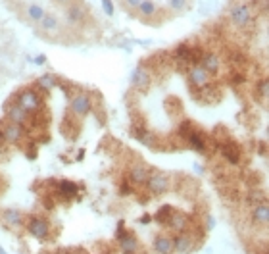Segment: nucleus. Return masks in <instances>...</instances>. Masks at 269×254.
<instances>
[{
	"label": "nucleus",
	"mask_w": 269,
	"mask_h": 254,
	"mask_svg": "<svg viewBox=\"0 0 269 254\" xmlns=\"http://www.w3.org/2000/svg\"><path fill=\"white\" fill-rule=\"evenodd\" d=\"M44 62H46V56H37V58H35V64H37V66H43Z\"/></svg>",
	"instance_id": "34"
},
{
	"label": "nucleus",
	"mask_w": 269,
	"mask_h": 254,
	"mask_svg": "<svg viewBox=\"0 0 269 254\" xmlns=\"http://www.w3.org/2000/svg\"><path fill=\"white\" fill-rule=\"evenodd\" d=\"M144 185H146L150 195L160 197V195L169 191V187H171V177L167 176V174H163V172H154V174L148 176Z\"/></svg>",
	"instance_id": "8"
},
{
	"label": "nucleus",
	"mask_w": 269,
	"mask_h": 254,
	"mask_svg": "<svg viewBox=\"0 0 269 254\" xmlns=\"http://www.w3.org/2000/svg\"><path fill=\"white\" fill-rule=\"evenodd\" d=\"M4 114H6V120H8V122L18 123V125H22L23 129H25V127H29V123H31V114L23 110L16 100L6 102V106H4Z\"/></svg>",
	"instance_id": "9"
},
{
	"label": "nucleus",
	"mask_w": 269,
	"mask_h": 254,
	"mask_svg": "<svg viewBox=\"0 0 269 254\" xmlns=\"http://www.w3.org/2000/svg\"><path fill=\"white\" fill-rule=\"evenodd\" d=\"M102 8H104L108 18H112V16L116 14V8H114V2H112V0H102Z\"/></svg>",
	"instance_id": "31"
},
{
	"label": "nucleus",
	"mask_w": 269,
	"mask_h": 254,
	"mask_svg": "<svg viewBox=\"0 0 269 254\" xmlns=\"http://www.w3.org/2000/svg\"><path fill=\"white\" fill-rule=\"evenodd\" d=\"M0 135H2V141L8 144H22L25 139V131L22 125L12 123L8 120L6 123H0Z\"/></svg>",
	"instance_id": "10"
},
{
	"label": "nucleus",
	"mask_w": 269,
	"mask_h": 254,
	"mask_svg": "<svg viewBox=\"0 0 269 254\" xmlns=\"http://www.w3.org/2000/svg\"><path fill=\"white\" fill-rule=\"evenodd\" d=\"M252 221L256 225H261V227H265L269 223V206L265 200L254 204V208H252Z\"/></svg>",
	"instance_id": "21"
},
{
	"label": "nucleus",
	"mask_w": 269,
	"mask_h": 254,
	"mask_svg": "<svg viewBox=\"0 0 269 254\" xmlns=\"http://www.w3.org/2000/svg\"><path fill=\"white\" fill-rule=\"evenodd\" d=\"M25 229L31 237L39 239V241L50 239V233H52L50 221L43 216H29V220H25Z\"/></svg>",
	"instance_id": "7"
},
{
	"label": "nucleus",
	"mask_w": 269,
	"mask_h": 254,
	"mask_svg": "<svg viewBox=\"0 0 269 254\" xmlns=\"http://www.w3.org/2000/svg\"><path fill=\"white\" fill-rule=\"evenodd\" d=\"M60 85V79L56 77L54 73H44L41 77L37 79V83H35V89L39 91V93H50L54 89Z\"/></svg>",
	"instance_id": "23"
},
{
	"label": "nucleus",
	"mask_w": 269,
	"mask_h": 254,
	"mask_svg": "<svg viewBox=\"0 0 269 254\" xmlns=\"http://www.w3.org/2000/svg\"><path fill=\"white\" fill-rule=\"evenodd\" d=\"M56 6H62V8H65L67 4H71V2H77V0H52Z\"/></svg>",
	"instance_id": "33"
},
{
	"label": "nucleus",
	"mask_w": 269,
	"mask_h": 254,
	"mask_svg": "<svg viewBox=\"0 0 269 254\" xmlns=\"http://www.w3.org/2000/svg\"><path fill=\"white\" fill-rule=\"evenodd\" d=\"M16 102L22 106L25 112L29 114H37L41 112V106H43V99H41V93L35 87H23L16 93Z\"/></svg>",
	"instance_id": "2"
},
{
	"label": "nucleus",
	"mask_w": 269,
	"mask_h": 254,
	"mask_svg": "<svg viewBox=\"0 0 269 254\" xmlns=\"http://www.w3.org/2000/svg\"><path fill=\"white\" fill-rule=\"evenodd\" d=\"M0 85H2V75H0Z\"/></svg>",
	"instance_id": "37"
},
{
	"label": "nucleus",
	"mask_w": 269,
	"mask_h": 254,
	"mask_svg": "<svg viewBox=\"0 0 269 254\" xmlns=\"http://www.w3.org/2000/svg\"><path fill=\"white\" fill-rule=\"evenodd\" d=\"M0 254H6V252H4V248H2V246H0Z\"/></svg>",
	"instance_id": "36"
},
{
	"label": "nucleus",
	"mask_w": 269,
	"mask_h": 254,
	"mask_svg": "<svg viewBox=\"0 0 269 254\" xmlns=\"http://www.w3.org/2000/svg\"><path fill=\"white\" fill-rule=\"evenodd\" d=\"M64 29H65L64 20H62L58 14H52V12H46V16L43 18V22L35 27L37 35H39V37H44V39H48V41L60 39V37L64 35Z\"/></svg>",
	"instance_id": "1"
},
{
	"label": "nucleus",
	"mask_w": 269,
	"mask_h": 254,
	"mask_svg": "<svg viewBox=\"0 0 269 254\" xmlns=\"http://www.w3.org/2000/svg\"><path fill=\"white\" fill-rule=\"evenodd\" d=\"M173 208L171 206H161L160 210L156 212L154 216H152V220H158L160 223H167V220H169V216H171Z\"/></svg>",
	"instance_id": "28"
},
{
	"label": "nucleus",
	"mask_w": 269,
	"mask_h": 254,
	"mask_svg": "<svg viewBox=\"0 0 269 254\" xmlns=\"http://www.w3.org/2000/svg\"><path fill=\"white\" fill-rule=\"evenodd\" d=\"M118 241H119V248H121V252L123 254H137L140 250L139 239H137L131 231L123 233L121 237H118Z\"/></svg>",
	"instance_id": "19"
},
{
	"label": "nucleus",
	"mask_w": 269,
	"mask_h": 254,
	"mask_svg": "<svg viewBox=\"0 0 269 254\" xmlns=\"http://www.w3.org/2000/svg\"><path fill=\"white\" fill-rule=\"evenodd\" d=\"M91 112H93V97L88 93L79 91L69 99V116H75L81 120V118H86Z\"/></svg>",
	"instance_id": "6"
},
{
	"label": "nucleus",
	"mask_w": 269,
	"mask_h": 254,
	"mask_svg": "<svg viewBox=\"0 0 269 254\" xmlns=\"http://www.w3.org/2000/svg\"><path fill=\"white\" fill-rule=\"evenodd\" d=\"M158 14V2L156 0H140L139 8H137V16L140 20H152Z\"/></svg>",
	"instance_id": "24"
},
{
	"label": "nucleus",
	"mask_w": 269,
	"mask_h": 254,
	"mask_svg": "<svg viewBox=\"0 0 269 254\" xmlns=\"http://www.w3.org/2000/svg\"><path fill=\"white\" fill-rule=\"evenodd\" d=\"M18 16L23 23L37 27L39 23L43 22V18L46 16V8L39 2H23L22 6L18 8Z\"/></svg>",
	"instance_id": "5"
},
{
	"label": "nucleus",
	"mask_w": 269,
	"mask_h": 254,
	"mask_svg": "<svg viewBox=\"0 0 269 254\" xmlns=\"http://www.w3.org/2000/svg\"><path fill=\"white\" fill-rule=\"evenodd\" d=\"M167 8L173 12V14H181L189 8V0H167Z\"/></svg>",
	"instance_id": "27"
},
{
	"label": "nucleus",
	"mask_w": 269,
	"mask_h": 254,
	"mask_svg": "<svg viewBox=\"0 0 269 254\" xmlns=\"http://www.w3.org/2000/svg\"><path fill=\"white\" fill-rule=\"evenodd\" d=\"M221 154H223V158H225L229 164H238L240 162V150H238V146L235 143H229L227 141L221 146Z\"/></svg>",
	"instance_id": "26"
},
{
	"label": "nucleus",
	"mask_w": 269,
	"mask_h": 254,
	"mask_svg": "<svg viewBox=\"0 0 269 254\" xmlns=\"http://www.w3.org/2000/svg\"><path fill=\"white\" fill-rule=\"evenodd\" d=\"M263 254H269V252H263Z\"/></svg>",
	"instance_id": "39"
},
{
	"label": "nucleus",
	"mask_w": 269,
	"mask_h": 254,
	"mask_svg": "<svg viewBox=\"0 0 269 254\" xmlns=\"http://www.w3.org/2000/svg\"><path fill=\"white\" fill-rule=\"evenodd\" d=\"M12 2H20V0H12Z\"/></svg>",
	"instance_id": "38"
},
{
	"label": "nucleus",
	"mask_w": 269,
	"mask_h": 254,
	"mask_svg": "<svg viewBox=\"0 0 269 254\" xmlns=\"http://www.w3.org/2000/svg\"><path fill=\"white\" fill-rule=\"evenodd\" d=\"M152 248L156 254H173V239L167 233H158L152 241Z\"/></svg>",
	"instance_id": "18"
},
{
	"label": "nucleus",
	"mask_w": 269,
	"mask_h": 254,
	"mask_svg": "<svg viewBox=\"0 0 269 254\" xmlns=\"http://www.w3.org/2000/svg\"><path fill=\"white\" fill-rule=\"evenodd\" d=\"M215 227V220L212 216H206V231H210V229H214Z\"/></svg>",
	"instance_id": "32"
},
{
	"label": "nucleus",
	"mask_w": 269,
	"mask_h": 254,
	"mask_svg": "<svg viewBox=\"0 0 269 254\" xmlns=\"http://www.w3.org/2000/svg\"><path fill=\"white\" fill-rule=\"evenodd\" d=\"M229 22L233 23L237 29H246L252 25L254 22V14H252V8L246 2H235L229 10Z\"/></svg>",
	"instance_id": "4"
},
{
	"label": "nucleus",
	"mask_w": 269,
	"mask_h": 254,
	"mask_svg": "<svg viewBox=\"0 0 269 254\" xmlns=\"http://www.w3.org/2000/svg\"><path fill=\"white\" fill-rule=\"evenodd\" d=\"M185 141H187V144H189L193 150H196V152H204L206 144H208V139H206L204 133L194 129V127L185 135Z\"/></svg>",
	"instance_id": "17"
},
{
	"label": "nucleus",
	"mask_w": 269,
	"mask_h": 254,
	"mask_svg": "<svg viewBox=\"0 0 269 254\" xmlns=\"http://www.w3.org/2000/svg\"><path fill=\"white\" fill-rule=\"evenodd\" d=\"M175 60H177V64H183V66H189V67L198 64V60L194 56V50L189 48L187 44H179L175 48Z\"/></svg>",
	"instance_id": "20"
},
{
	"label": "nucleus",
	"mask_w": 269,
	"mask_h": 254,
	"mask_svg": "<svg viewBox=\"0 0 269 254\" xmlns=\"http://www.w3.org/2000/svg\"><path fill=\"white\" fill-rule=\"evenodd\" d=\"M56 187H58L60 197H64V199H73V197L77 195V191H79V185H77L75 181H69V179H62V181H58V183H56Z\"/></svg>",
	"instance_id": "25"
},
{
	"label": "nucleus",
	"mask_w": 269,
	"mask_h": 254,
	"mask_svg": "<svg viewBox=\"0 0 269 254\" xmlns=\"http://www.w3.org/2000/svg\"><path fill=\"white\" fill-rule=\"evenodd\" d=\"M140 0H121V6H123V10L129 12V14H135L137 8H139Z\"/></svg>",
	"instance_id": "30"
},
{
	"label": "nucleus",
	"mask_w": 269,
	"mask_h": 254,
	"mask_svg": "<svg viewBox=\"0 0 269 254\" xmlns=\"http://www.w3.org/2000/svg\"><path fill=\"white\" fill-rule=\"evenodd\" d=\"M212 83V75L206 71L202 66H191L189 67V85L193 89H206L208 85Z\"/></svg>",
	"instance_id": "11"
},
{
	"label": "nucleus",
	"mask_w": 269,
	"mask_h": 254,
	"mask_svg": "<svg viewBox=\"0 0 269 254\" xmlns=\"http://www.w3.org/2000/svg\"><path fill=\"white\" fill-rule=\"evenodd\" d=\"M127 176H129L131 185H144L148 176H150V167L146 166V164H142V162H135V164L129 167Z\"/></svg>",
	"instance_id": "13"
},
{
	"label": "nucleus",
	"mask_w": 269,
	"mask_h": 254,
	"mask_svg": "<svg viewBox=\"0 0 269 254\" xmlns=\"http://www.w3.org/2000/svg\"><path fill=\"white\" fill-rule=\"evenodd\" d=\"M131 83H133V87H135V89L144 91V89H146L152 83L150 71H148V69H146L144 66H137V67H135V71H133V75H131Z\"/></svg>",
	"instance_id": "16"
},
{
	"label": "nucleus",
	"mask_w": 269,
	"mask_h": 254,
	"mask_svg": "<svg viewBox=\"0 0 269 254\" xmlns=\"http://www.w3.org/2000/svg\"><path fill=\"white\" fill-rule=\"evenodd\" d=\"M196 248V243H194V237L189 235V233H177V237L173 239V250L179 254H189L193 252Z\"/></svg>",
	"instance_id": "14"
},
{
	"label": "nucleus",
	"mask_w": 269,
	"mask_h": 254,
	"mask_svg": "<svg viewBox=\"0 0 269 254\" xmlns=\"http://www.w3.org/2000/svg\"><path fill=\"white\" fill-rule=\"evenodd\" d=\"M150 221H152V216H150V214H144V216L140 218V223H150Z\"/></svg>",
	"instance_id": "35"
},
{
	"label": "nucleus",
	"mask_w": 269,
	"mask_h": 254,
	"mask_svg": "<svg viewBox=\"0 0 269 254\" xmlns=\"http://www.w3.org/2000/svg\"><path fill=\"white\" fill-rule=\"evenodd\" d=\"M167 225L171 227L173 231L177 233H183L189 229V216L183 214V212H171V216H169V220H167Z\"/></svg>",
	"instance_id": "22"
},
{
	"label": "nucleus",
	"mask_w": 269,
	"mask_h": 254,
	"mask_svg": "<svg viewBox=\"0 0 269 254\" xmlns=\"http://www.w3.org/2000/svg\"><path fill=\"white\" fill-rule=\"evenodd\" d=\"M198 66H202L214 77V75L219 73V69H221V60H219V56L215 54V52H206V54L200 56Z\"/></svg>",
	"instance_id": "15"
},
{
	"label": "nucleus",
	"mask_w": 269,
	"mask_h": 254,
	"mask_svg": "<svg viewBox=\"0 0 269 254\" xmlns=\"http://www.w3.org/2000/svg\"><path fill=\"white\" fill-rule=\"evenodd\" d=\"M0 220H2V223L6 227H10V229H22L27 218H25L23 212L16 210V208H6V210L0 212Z\"/></svg>",
	"instance_id": "12"
},
{
	"label": "nucleus",
	"mask_w": 269,
	"mask_h": 254,
	"mask_svg": "<svg viewBox=\"0 0 269 254\" xmlns=\"http://www.w3.org/2000/svg\"><path fill=\"white\" fill-rule=\"evenodd\" d=\"M64 25L69 27V29H81L83 25L88 20V14H86V8L81 4V2H71L64 8Z\"/></svg>",
	"instance_id": "3"
},
{
	"label": "nucleus",
	"mask_w": 269,
	"mask_h": 254,
	"mask_svg": "<svg viewBox=\"0 0 269 254\" xmlns=\"http://www.w3.org/2000/svg\"><path fill=\"white\" fill-rule=\"evenodd\" d=\"M256 91H258V95L263 100L267 99V97H269V81H267V79H265V77L259 79L258 85H256Z\"/></svg>",
	"instance_id": "29"
}]
</instances>
